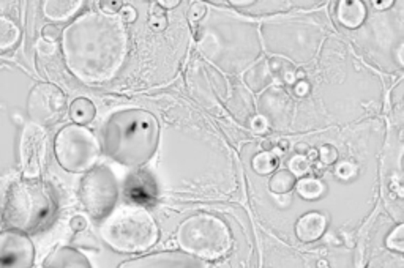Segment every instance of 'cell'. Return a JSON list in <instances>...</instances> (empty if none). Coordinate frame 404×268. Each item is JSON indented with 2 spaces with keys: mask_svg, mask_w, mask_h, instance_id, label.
I'll return each instance as SVG.
<instances>
[{
  "mask_svg": "<svg viewBox=\"0 0 404 268\" xmlns=\"http://www.w3.org/2000/svg\"><path fill=\"white\" fill-rule=\"evenodd\" d=\"M373 3H375V8L376 10H387V8H390L392 5H393L392 0H384V2H373Z\"/></svg>",
  "mask_w": 404,
  "mask_h": 268,
  "instance_id": "obj_38",
  "label": "cell"
},
{
  "mask_svg": "<svg viewBox=\"0 0 404 268\" xmlns=\"http://www.w3.org/2000/svg\"><path fill=\"white\" fill-rule=\"evenodd\" d=\"M272 82V70L268 62H262L256 66H253L251 71H248L247 75V84L251 87L253 90H261L267 84Z\"/></svg>",
  "mask_w": 404,
  "mask_h": 268,
  "instance_id": "obj_23",
  "label": "cell"
},
{
  "mask_svg": "<svg viewBox=\"0 0 404 268\" xmlns=\"http://www.w3.org/2000/svg\"><path fill=\"white\" fill-rule=\"evenodd\" d=\"M122 2H101L100 3V8H101V13H106V14H117L118 10L122 8Z\"/></svg>",
  "mask_w": 404,
  "mask_h": 268,
  "instance_id": "obj_33",
  "label": "cell"
},
{
  "mask_svg": "<svg viewBox=\"0 0 404 268\" xmlns=\"http://www.w3.org/2000/svg\"><path fill=\"white\" fill-rule=\"evenodd\" d=\"M288 171L291 172L295 178L305 177L310 172V161L303 155H295L288 161Z\"/></svg>",
  "mask_w": 404,
  "mask_h": 268,
  "instance_id": "obj_27",
  "label": "cell"
},
{
  "mask_svg": "<svg viewBox=\"0 0 404 268\" xmlns=\"http://www.w3.org/2000/svg\"><path fill=\"white\" fill-rule=\"evenodd\" d=\"M138 18V13H136V8L131 7V5H122V8L118 10V19L122 21L123 24H131L136 21Z\"/></svg>",
  "mask_w": 404,
  "mask_h": 268,
  "instance_id": "obj_30",
  "label": "cell"
},
{
  "mask_svg": "<svg viewBox=\"0 0 404 268\" xmlns=\"http://www.w3.org/2000/svg\"><path fill=\"white\" fill-rule=\"evenodd\" d=\"M319 267H320V268H329V267H325V260H320V262H319Z\"/></svg>",
  "mask_w": 404,
  "mask_h": 268,
  "instance_id": "obj_42",
  "label": "cell"
},
{
  "mask_svg": "<svg viewBox=\"0 0 404 268\" xmlns=\"http://www.w3.org/2000/svg\"><path fill=\"white\" fill-rule=\"evenodd\" d=\"M318 158L325 166H330V164H333L338 159V152H336L333 146H323L318 150Z\"/></svg>",
  "mask_w": 404,
  "mask_h": 268,
  "instance_id": "obj_29",
  "label": "cell"
},
{
  "mask_svg": "<svg viewBox=\"0 0 404 268\" xmlns=\"http://www.w3.org/2000/svg\"><path fill=\"white\" fill-rule=\"evenodd\" d=\"M101 239L111 250L123 254H139L157 245L158 224L147 209L122 205L114 209L100 226Z\"/></svg>",
  "mask_w": 404,
  "mask_h": 268,
  "instance_id": "obj_5",
  "label": "cell"
},
{
  "mask_svg": "<svg viewBox=\"0 0 404 268\" xmlns=\"http://www.w3.org/2000/svg\"><path fill=\"white\" fill-rule=\"evenodd\" d=\"M279 152H262L253 158V171L259 175H267L275 172L279 166Z\"/></svg>",
  "mask_w": 404,
  "mask_h": 268,
  "instance_id": "obj_24",
  "label": "cell"
},
{
  "mask_svg": "<svg viewBox=\"0 0 404 268\" xmlns=\"http://www.w3.org/2000/svg\"><path fill=\"white\" fill-rule=\"evenodd\" d=\"M180 5L179 0H166V2H158V7L160 8H174Z\"/></svg>",
  "mask_w": 404,
  "mask_h": 268,
  "instance_id": "obj_37",
  "label": "cell"
},
{
  "mask_svg": "<svg viewBox=\"0 0 404 268\" xmlns=\"http://www.w3.org/2000/svg\"><path fill=\"white\" fill-rule=\"evenodd\" d=\"M100 153V142L87 126L70 123L62 128L54 139L55 159L66 172L90 171L97 166Z\"/></svg>",
  "mask_w": 404,
  "mask_h": 268,
  "instance_id": "obj_8",
  "label": "cell"
},
{
  "mask_svg": "<svg viewBox=\"0 0 404 268\" xmlns=\"http://www.w3.org/2000/svg\"><path fill=\"white\" fill-rule=\"evenodd\" d=\"M118 194L117 177L108 166H95L87 171L77 189L82 207L95 221H103L116 209Z\"/></svg>",
  "mask_w": 404,
  "mask_h": 268,
  "instance_id": "obj_9",
  "label": "cell"
},
{
  "mask_svg": "<svg viewBox=\"0 0 404 268\" xmlns=\"http://www.w3.org/2000/svg\"><path fill=\"white\" fill-rule=\"evenodd\" d=\"M357 172H359V168H357V164L351 163V161L340 163L335 169V175L340 180H343V182H349V180L355 177Z\"/></svg>",
  "mask_w": 404,
  "mask_h": 268,
  "instance_id": "obj_28",
  "label": "cell"
},
{
  "mask_svg": "<svg viewBox=\"0 0 404 268\" xmlns=\"http://www.w3.org/2000/svg\"><path fill=\"white\" fill-rule=\"evenodd\" d=\"M70 118L73 120L75 125L86 126L95 118L97 109L95 105L89 100V98H76V100L70 105Z\"/></svg>",
  "mask_w": 404,
  "mask_h": 268,
  "instance_id": "obj_20",
  "label": "cell"
},
{
  "mask_svg": "<svg viewBox=\"0 0 404 268\" xmlns=\"http://www.w3.org/2000/svg\"><path fill=\"white\" fill-rule=\"evenodd\" d=\"M205 12H207L205 3H193L190 8L188 16L191 21H202L205 16Z\"/></svg>",
  "mask_w": 404,
  "mask_h": 268,
  "instance_id": "obj_32",
  "label": "cell"
},
{
  "mask_svg": "<svg viewBox=\"0 0 404 268\" xmlns=\"http://www.w3.org/2000/svg\"><path fill=\"white\" fill-rule=\"evenodd\" d=\"M305 77H307V73H305L303 70H297V71H295V79H297V82L299 81H305Z\"/></svg>",
  "mask_w": 404,
  "mask_h": 268,
  "instance_id": "obj_40",
  "label": "cell"
},
{
  "mask_svg": "<svg viewBox=\"0 0 404 268\" xmlns=\"http://www.w3.org/2000/svg\"><path fill=\"white\" fill-rule=\"evenodd\" d=\"M65 95L53 84H38L30 92L29 114L38 123H53L62 116Z\"/></svg>",
  "mask_w": 404,
  "mask_h": 268,
  "instance_id": "obj_11",
  "label": "cell"
},
{
  "mask_svg": "<svg viewBox=\"0 0 404 268\" xmlns=\"http://www.w3.org/2000/svg\"><path fill=\"white\" fill-rule=\"evenodd\" d=\"M234 8L239 10L243 16H277V14H286L300 10H312L319 3L316 2H231Z\"/></svg>",
  "mask_w": 404,
  "mask_h": 268,
  "instance_id": "obj_14",
  "label": "cell"
},
{
  "mask_svg": "<svg viewBox=\"0 0 404 268\" xmlns=\"http://www.w3.org/2000/svg\"><path fill=\"white\" fill-rule=\"evenodd\" d=\"M82 7V2H45L43 12L46 18L51 21H66L71 16H75L77 10Z\"/></svg>",
  "mask_w": 404,
  "mask_h": 268,
  "instance_id": "obj_21",
  "label": "cell"
},
{
  "mask_svg": "<svg viewBox=\"0 0 404 268\" xmlns=\"http://www.w3.org/2000/svg\"><path fill=\"white\" fill-rule=\"evenodd\" d=\"M160 194L157 178L152 172L146 169H136L125 178L123 183V198L128 205H136V207H152L157 202Z\"/></svg>",
  "mask_w": 404,
  "mask_h": 268,
  "instance_id": "obj_13",
  "label": "cell"
},
{
  "mask_svg": "<svg viewBox=\"0 0 404 268\" xmlns=\"http://www.w3.org/2000/svg\"><path fill=\"white\" fill-rule=\"evenodd\" d=\"M57 211L55 189L45 180L24 177L14 180L5 193L2 223L5 229L37 234L54 223Z\"/></svg>",
  "mask_w": 404,
  "mask_h": 268,
  "instance_id": "obj_4",
  "label": "cell"
},
{
  "mask_svg": "<svg viewBox=\"0 0 404 268\" xmlns=\"http://www.w3.org/2000/svg\"><path fill=\"white\" fill-rule=\"evenodd\" d=\"M160 126L152 112L128 107L112 112L100 128V148L121 166L138 169L158 148Z\"/></svg>",
  "mask_w": 404,
  "mask_h": 268,
  "instance_id": "obj_3",
  "label": "cell"
},
{
  "mask_svg": "<svg viewBox=\"0 0 404 268\" xmlns=\"http://www.w3.org/2000/svg\"><path fill=\"white\" fill-rule=\"evenodd\" d=\"M62 53L71 75L103 84L118 75L128 57V34L117 14L89 12L62 32Z\"/></svg>",
  "mask_w": 404,
  "mask_h": 268,
  "instance_id": "obj_1",
  "label": "cell"
},
{
  "mask_svg": "<svg viewBox=\"0 0 404 268\" xmlns=\"http://www.w3.org/2000/svg\"><path fill=\"white\" fill-rule=\"evenodd\" d=\"M251 130L255 131L256 134H264V133H267L268 131V128H270V123L267 122V118L266 117H262V116H256L255 118H253L251 120Z\"/></svg>",
  "mask_w": 404,
  "mask_h": 268,
  "instance_id": "obj_31",
  "label": "cell"
},
{
  "mask_svg": "<svg viewBox=\"0 0 404 268\" xmlns=\"http://www.w3.org/2000/svg\"><path fill=\"white\" fill-rule=\"evenodd\" d=\"M327 226V216L319 213V211H308V213L300 216L297 224H295V235L303 243H313L325 234Z\"/></svg>",
  "mask_w": 404,
  "mask_h": 268,
  "instance_id": "obj_17",
  "label": "cell"
},
{
  "mask_svg": "<svg viewBox=\"0 0 404 268\" xmlns=\"http://www.w3.org/2000/svg\"><path fill=\"white\" fill-rule=\"evenodd\" d=\"M324 29L308 18H284L268 21L262 27L267 51L299 64L312 60L324 41Z\"/></svg>",
  "mask_w": 404,
  "mask_h": 268,
  "instance_id": "obj_6",
  "label": "cell"
},
{
  "mask_svg": "<svg viewBox=\"0 0 404 268\" xmlns=\"http://www.w3.org/2000/svg\"><path fill=\"white\" fill-rule=\"evenodd\" d=\"M284 81H286L288 84H295V82H297V79H295V73H292V71H286V73H284Z\"/></svg>",
  "mask_w": 404,
  "mask_h": 268,
  "instance_id": "obj_39",
  "label": "cell"
},
{
  "mask_svg": "<svg viewBox=\"0 0 404 268\" xmlns=\"http://www.w3.org/2000/svg\"><path fill=\"white\" fill-rule=\"evenodd\" d=\"M175 240L180 251L202 260L223 259L232 248V235L225 221L209 213H198L179 226Z\"/></svg>",
  "mask_w": 404,
  "mask_h": 268,
  "instance_id": "obj_7",
  "label": "cell"
},
{
  "mask_svg": "<svg viewBox=\"0 0 404 268\" xmlns=\"http://www.w3.org/2000/svg\"><path fill=\"white\" fill-rule=\"evenodd\" d=\"M71 228L76 232L84 230L87 228V221L84 218H81V216H75L73 221H71Z\"/></svg>",
  "mask_w": 404,
  "mask_h": 268,
  "instance_id": "obj_36",
  "label": "cell"
},
{
  "mask_svg": "<svg viewBox=\"0 0 404 268\" xmlns=\"http://www.w3.org/2000/svg\"><path fill=\"white\" fill-rule=\"evenodd\" d=\"M295 182H297V178L288 169H283V171H277L272 175L270 182H268V189L273 194H288L294 189Z\"/></svg>",
  "mask_w": 404,
  "mask_h": 268,
  "instance_id": "obj_25",
  "label": "cell"
},
{
  "mask_svg": "<svg viewBox=\"0 0 404 268\" xmlns=\"http://www.w3.org/2000/svg\"><path fill=\"white\" fill-rule=\"evenodd\" d=\"M35 246L30 235L14 229L0 232V268H32Z\"/></svg>",
  "mask_w": 404,
  "mask_h": 268,
  "instance_id": "obj_10",
  "label": "cell"
},
{
  "mask_svg": "<svg viewBox=\"0 0 404 268\" xmlns=\"http://www.w3.org/2000/svg\"><path fill=\"white\" fill-rule=\"evenodd\" d=\"M46 133L40 125H29L23 136V157L29 159L32 171H37L46 157Z\"/></svg>",
  "mask_w": 404,
  "mask_h": 268,
  "instance_id": "obj_16",
  "label": "cell"
},
{
  "mask_svg": "<svg viewBox=\"0 0 404 268\" xmlns=\"http://www.w3.org/2000/svg\"><path fill=\"white\" fill-rule=\"evenodd\" d=\"M386 245H387L388 250L395 251V252H398V254H403L404 252V224H398L396 228L387 235Z\"/></svg>",
  "mask_w": 404,
  "mask_h": 268,
  "instance_id": "obj_26",
  "label": "cell"
},
{
  "mask_svg": "<svg viewBox=\"0 0 404 268\" xmlns=\"http://www.w3.org/2000/svg\"><path fill=\"white\" fill-rule=\"evenodd\" d=\"M295 189H297V194L302 199L307 200H316L319 198H323L325 194V185L324 182H320L319 178H313V177H302L295 182Z\"/></svg>",
  "mask_w": 404,
  "mask_h": 268,
  "instance_id": "obj_22",
  "label": "cell"
},
{
  "mask_svg": "<svg viewBox=\"0 0 404 268\" xmlns=\"http://www.w3.org/2000/svg\"><path fill=\"white\" fill-rule=\"evenodd\" d=\"M117 268H216L212 262L202 260L184 251H160L123 260Z\"/></svg>",
  "mask_w": 404,
  "mask_h": 268,
  "instance_id": "obj_12",
  "label": "cell"
},
{
  "mask_svg": "<svg viewBox=\"0 0 404 268\" xmlns=\"http://www.w3.org/2000/svg\"><path fill=\"white\" fill-rule=\"evenodd\" d=\"M43 268H93L89 257L73 246H59L43 262Z\"/></svg>",
  "mask_w": 404,
  "mask_h": 268,
  "instance_id": "obj_18",
  "label": "cell"
},
{
  "mask_svg": "<svg viewBox=\"0 0 404 268\" xmlns=\"http://www.w3.org/2000/svg\"><path fill=\"white\" fill-rule=\"evenodd\" d=\"M312 92V85L307 81H299L294 85V94L297 96H307Z\"/></svg>",
  "mask_w": 404,
  "mask_h": 268,
  "instance_id": "obj_34",
  "label": "cell"
},
{
  "mask_svg": "<svg viewBox=\"0 0 404 268\" xmlns=\"http://www.w3.org/2000/svg\"><path fill=\"white\" fill-rule=\"evenodd\" d=\"M291 106V98L288 96L286 92L275 87V89L267 90L261 96V101H259V112L261 114L259 116L266 117L270 125H278V123L288 120Z\"/></svg>",
  "mask_w": 404,
  "mask_h": 268,
  "instance_id": "obj_15",
  "label": "cell"
},
{
  "mask_svg": "<svg viewBox=\"0 0 404 268\" xmlns=\"http://www.w3.org/2000/svg\"><path fill=\"white\" fill-rule=\"evenodd\" d=\"M336 16L346 29H359L365 23L366 7L362 0H341L336 7Z\"/></svg>",
  "mask_w": 404,
  "mask_h": 268,
  "instance_id": "obj_19",
  "label": "cell"
},
{
  "mask_svg": "<svg viewBox=\"0 0 404 268\" xmlns=\"http://www.w3.org/2000/svg\"><path fill=\"white\" fill-rule=\"evenodd\" d=\"M150 25L157 30H163L166 27V16L164 14L152 13V16H150Z\"/></svg>",
  "mask_w": 404,
  "mask_h": 268,
  "instance_id": "obj_35",
  "label": "cell"
},
{
  "mask_svg": "<svg viewBox=\"0 0 404 268\" xmlns=\"http://www.w3.org/2000/svg\"><path fill=\"white\" fill-rule=\"evenodd\" d=\"M308 157H310V159H316L318 158V150H310Z\"/></svg>",
  "mask_w": 404,
  "mask_h": 268,
  "instance_id": "obj_41",
  "label": "cell"
},
{
  "mask_svg": "<svg viewBox=\"0 0 404 268\" xmlns=\"http://www.w3.org/2000/svg\"><path fill=\"white\" fill-rule=\"evenodd\" d=\"M198 46L212 64L237 75L261 57L259 30L250 19L214 12L201 23Z\"/></svg>",
  "mask_w": 404,
  "mask_h": 268,
  "instance_id": "obj_2",
  "label": "cell"
}]
</instances>
